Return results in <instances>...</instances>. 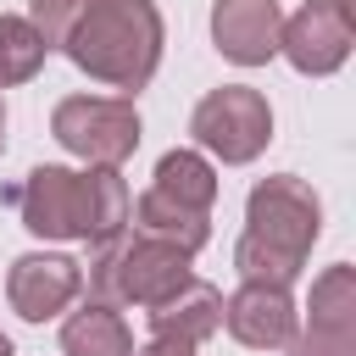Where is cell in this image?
Returning <instances> with one entry per match:
<instances>
[{
	"label": "cell",
	"instance_id": "obj_1",
	"mask_svg": "<svg viewBox=\"0 0 356 356\" xmlns=\"http://www.w3.org/2000/svg\"><path fill=\"white\" fill-rule=\"evenodd\" d=\"M323 234V206L312 184L295 172H273L245 200V234L234 245V267L245 284H278L289 289L306 273V256Z\"/></svg>",
	"mask_w": 356,
	"mask_h": 356
},
{
	"label": "cell",
	"instance_id": "obj_2",
	"mask_svg": "<svg viewBox=\"0 0 356 356\" xmlns=\"http://www.w3.org/2000/svg\"><path fill=\"white\" fill-rule=\"evenodd\" d=\"M17 217L28 234L39 239H111L128 228V184L117 167H89V172H67V167H33L22 178V189L11 195Z\"/></svg>",
	"mask_w": 356,
	"mask_h": 356
},
{
	"label": "cell",
	"instance_id": "obj_3",
	"mask_svg": "<svg viewBox=\"0 0 356 356\" xmlns=\"http://www.w3.org/2000/svg\"><path fill=\"white\" fill-rule=\"evenodd\" d=\"M67 61L106 89L139 95L161 67V11L156 0H95L67 33Z\"/></svg>",
	"mask_w": 356,
	"mask_h": 356
},
{
	"label": "cell",
	"instance_id": "obj_4",
	"mask_svg": "<svg viewBox=\"0 0 356 356\" xmlns=\"http://www.w3.org/2000/svg\"><path fill=\"white\" fill-rule=\"evenodd\" d=\"M189 273V256L150 239V234H111L100 245H89V267H83V284H89V300L100 306H156L161 295H172Z\"/></svg>",
	"mask_w": 356,
	"mask_h": 356
},
{
	"label": "cell",
	"instance_id": "obj_5",
	"mask_svg": "<svg viewBox=\"0 0 356 356\" xmlns=\"http://www.w3.org/2000/svg\"><path fill=\"white\" fill-rule=\"evenodd\" d=\"M189 134H195V145H200L206 156H217V161H228V167H245V161H256V156L267 150V139H273V106H267V95L250 89V83H222V89H211V95L195 106Z\"/></svg>",
	"mask_w": 356,
	"mask_h": 356
},
{
	"label": "cell",
	"instance_id": "obj_6",
	"mask_svg": "<svg viewBox=\"0 0 356 356\" xmlns=\"http://www.w3.org/2000/svg\"><path fill=\"white\" fill-rule=\"evenodd\" d=\"M50 134L89 167H122L139 150V111L122 95H67L50 111Z\"/></svg>",
	"mask_w": 356,
	"mask_h": 356
},
{
	"label": "cell",
	"instance_id": "obj_7",
	"mask_svg": "<svg viewBox=\"0 0 356 356\" xmlns=\"http://www.w3.org/2000/svg\"><path fill=\"white\" fill-rule=\"evenodd\" d=\"M356 44V11L350 0H306L295 17H284V33H278V56L306 72V78H328L345 67Z\"/></svg>",
	"mask_w": 356,
	"mask_h": 356
},
{
	"label": "cell",
	"instance_id": "obj_8",
	"mask_svg": "<svg viewBox=\"0 0 356 356\" xmlns=\"http://www.w3.org/2000/svg\"><path fill=\"white\" fill-rule=\"evenodd\" d=\"M306 328L284 345L289 356H356V267L334 261L312 278V306Z\"/></svg>",
	"mask_w": 356,
	"mask_h": 356
},
{
	"label": "cell",
	"instance_id": "obj_9",
	"mask_svg": "<svg viewBox=\"0 0 356 356\" xmlns=\"http://www.w3.org/2000/svg\"><path fill=\"white\" fill-rule=\"evenodd\" d=\"M78 289H83V261L56 256V250H28L6 273V300L22 323H44V317L67 312L78 300Z\"/></svg>",
	"mask_w": 356,
	"mask_h": 356
},
{
	"label": "cell",
	"instance_id": "obj_10",
	"mask_svg": "<svg viewBox=\"0 0 356 356\" xmlns=\"http://www.w3.org/2000/svg\"><path fill=\"white\" fill-rule=\"evenodd\" d=\"M222 328L245 350H284L300 328V312H295L289 289H278V284H239L222 300Z\"/></svg>",
	"mask_w": 356,
	"mask_h": 356
},
{
	"label": "cell",
	"instance_id": "obj_11",
	"mask_svg": "<svg viewBox=\"0 0 356 356\" xmlns=\"http://www.w3.org/2000/svg\"><path fill=\"white\" fill-rule=\"evenodd\" d=\"M284 11L278 0H217L211 6V44L234 67H267L278 56Z\"/></svg>",
	"mask_w": 356,
	"mask_h": 356
},
{
	"label": "cell",
	"instance_id": "obj_12",
	"mask_svg": "<svg viewBox=\"0 0 356 356\" xmlns=\"http://www.w3.org/2000/svg\"><path fill=\"white\" fill-rule=\"evenodd\" d=\"M145 317H150V334L200 345V339H211L222 328V295L206 278H184L172 295H161L156 306H145Z\"/></svg>",
	"mask_w": 356,
	"mask_h": 356
},
{
	"label": "cell",
	"instance_id": "obj_13",
	"mask_svg": "<svg viewBox=\"0 0 356 356\" xmlns=\"http://www.w3.org/2000/svg\"><path fill=\"white\" fill-rule=\"evenodd\" d=\"M128 222H134L139 234L184 250V256H195V250L211 239V211H195V206H184V200H167L161 189H145V195L128 206Z\"/></svg>",
	"mask_w": 356,
	"mask_h": 356
},
{
	"label": "cell",
	"instance_id": "obj_14",
	"mask_svg": "<svg viewBox=\"0 0 356 356\" xmlns=\"http://www.w3.org/2000/svg\"><path fill=\"white\" fill-rule=\"evenodd\" d=\"M61 350L67 356H134V334H128V323H122L117 306L83 300L61 323Z\"/></svg>",
	"mask_w": 356,
	"mask_h": 356
},
{
	"label": "cell",
	"instance_id": "obj_15",
	"mask_svg": "<svg viewBox=\"0 0 356 356\" xmlns=\"http://www.w3.org/2000/svg\"><path fill=\"white\" fill-rule=\"evenodd\" d=\"M150 189H161L167 200H184V206H195V211H211V200H217V167H211L200 150H167V156L156 161Z\"/></svg>",
	"mask_w": 356,
	"mask_h": 356
},
{
	"label": "cell",
	"instance_id": "obj_16",
	"mask_svg": "<svg viewBox=\"0 0 356 356\" xmlns=\"http://www.w3.org/2000/svg\"><path fill=\"white\" fill-rule=\"evenodd\" d=\"M44 56H50V44L33 33L28 17H0V89L28 83L44 67Z\"/></svg>",
	"mask_w": 356,
	"mask_h": 356
},
{
	"label": "cell",
	"instance_id": "obj_17",
	"mask_svg": "<svg viewBox=\"0 0 356 356\" xmlns=\"http://www.w3.org/2000/svg\"><path fill=\"white\" fill-rule=\"evenodd\" d=\"M89 6H95V0H28V22H33V33H39L50 50H61L67 33L83 22Z\"/></svg>",
	"mask_w": 356,
	"mask_h": 356
},
{
	"label": "cell",
	"instance_id": "obj_18",
	"mask_svg": "<svg viewBox=\"0 0 356 356\" xmlns=\"http://www.w3.org/2000/svg\"><path fill=\"white\" fill-rule=\"evenodd\" d=\"M200 345H189V339H167V334H150L134 356H195Z\"/></svg>",
	"mask_w": 356,
	"mask_h": 356
},
{
	"label": "cell",
	"instance_id": "obj_19",
	"mask_svg": "<svg viewBox=\"0 0 356 356\" xmlns=\"http://www.w3.org/2000/svg\"><path fill=\"white\" fill-rule=\"evenodd\" d=\"M0 150H6V106H0Z\"/></svg>",
	"mask_w": 356,
	"mask_h": 356
},
{
	"label": "cell",
	"instance_id": "obj_20",
	"mask_svg": "<svg viewBox=\"0 0 356 356\" xmlns=\"http://www.w3.org/2000/svg\"><path fill=\"white\" fill-rule=\"evenodd\" d=\"M0 356H17V350H11V339H6V334H0Z\"/></svg>",
	"mask_w": 356,
	"mask_h": 356
}]
</instances>
